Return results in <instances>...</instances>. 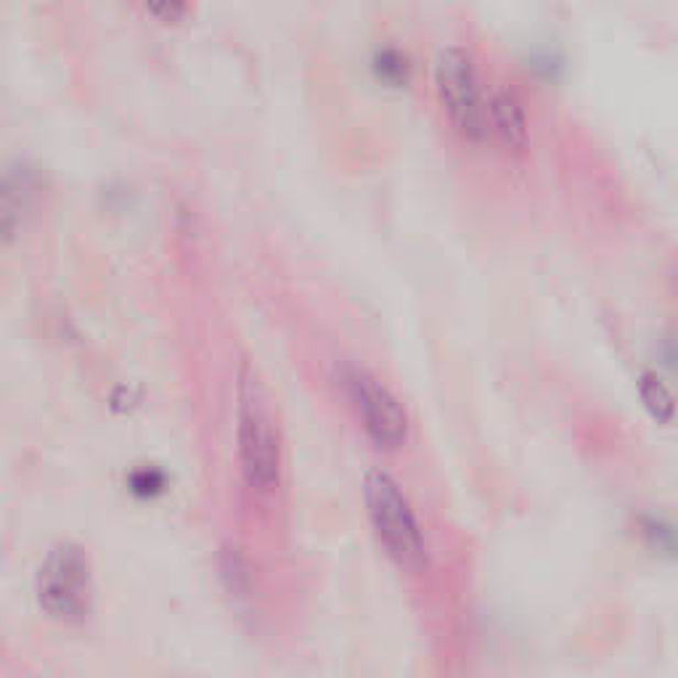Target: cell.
<instances>
[{
  "label": "cell",
  "mask_w": 678,
  "mask_h": 678,
  "mask_svg": "<svg viewBox=\"0 0 678 678\" xmlns=\"http://www.w3.org/2000/svg\"><path fill=\"white\" fill-rule=\"evenodd\" d=\"M363 499L384 554L401 570L419 572L427 565V540L401 482L384 469H369L363 480Z\"/></svg>",
  "instance_id": "1"
},
{
  "label": "cell",
  "mask_w": 678,
  "mask_h": 678,
  "mask_svg": "<svg viewBox=\"0 0 678 678\" xmlns=\"http://www.w3.org/2000/svg\"><path fill=\"white\" fill-rule=\"evenodd\" d=\"M239 461L241 474L252 491H276L282 480L278 429L269 408V395L247 363L239 374Z\"/></svg>",
  "instance_id": "2"
},
{
  "label": "cell",
  "mask_w": 678,
  "mask_h": 678,
  "mask_svg": "<svg viewBox=\"0 0 678 678\" xmlns=\"http://www.w3.org/2000/svg\"><path fill=\"white\" fill-rule=\"evenodd\" d=\"M435 94L456 133L467 141H485L491 133L488 125V94L482 88L478 62L472 51L459 43L442 45L435 56Z\"/></svg>",
  "instance_id": "3"
},
{
  "label": "cell",
  "mask_w": 678,
  "mask_h": 678,
  "mask_svg": "<svg viewBox=\"0 0 678 678\" xmlns=\"http://www.w3.org/2000/svg\"><path fill=\"white\" fill-rule=\"evenodd\" d=\"M94 578L80 546L56 544L37 572V602L56 621H80L90 610Z\"/></svg>",
  "instance_id": "4"
},
{
  "label": "cell",
  "mask_w": 678,
  "mask_h": 678,
  "mask_svg": "<svg viewBox=\"0 0 678 678\" xmlns=\"http://www.w3.org/2000/svg\"><path fill=\"white\" fill-rule=\"evenodd\" d=\"M345 384L371 442L382 451H401L408 442V414L401 397L363 367H350Z\"/></svg>",
  "instance_id": "5"
},
{
  "label": "cell",
  "mask_w": 678,
  "mask_h": 678,
  "mask_svg": "<svg viewBox=\"0 0 678 678\" xmlns=\"http://www.w3.org/2000/svg\"><path fill=\"white\" fill-rule=\"evenodd\" d=\"M488 125L506 152L523 154L531 143L525 103L512 85L499 83L488 90Z\"/></svg>",
  "instance_id": "6"
},
{
  "label": "cell",
  "mask_w": 678,
  "mask_h": 678,
  "mask_svg": "<svg viewBox=\"0 0 678 678\" xmlns=\"http://www.w3.org/2000/svg\"><path fill=\"white\" fill-rule=\"evenodd\" d=\"M636 390H638V397H642L644 408H647V414L657 424H670L676 419L678 401H676L674 390H670V384L665 382L657 371L644 369L636 380Z\"/></svg>",
  "instance_id": "7"
},
{
  "label": "cell",
  "mask_w": 678,
  "mask_h": 678,
  "mask_svg": "<svg viewBox=\"0 0 678 678\" xmlns=\"http://www.w3.org/2000/svg\"><path fill=\"white\" fill-rule=\"evenodd\" d=\"M376 69H380V75L390 83L408 80V58L397 48H382L380 54H376Z\"/></svg>",
  "instance_id": "8"
},
{
  "label": "cell",
  "mask_w": 678,
  "mask_h": 678,
  "mask_svg": "<svg viewBox=\"0 0 678 678\" xmlns=\"http://www.w3.org/2000/svg\"><path fill=\"white\" fill-rule=\"evenodd\" d=\"M647 536L655 540L657 549L663 551H678V531L674 525H668L665 520H647Z\"/></svg>",
  "instance_id": "9"
},
{
  "label": "cell",
  "mask_w": 678,
  "mask_h": 678,
  "mask_svg": "<svg viewBox=\"0 0 678 678\" xmlns=\"http://www.w3.org/2000/svg\"><path fill=\"white\" fill-rule=\"evenodd\" d=\"M146 11H149V14L162 17V19H165V22H167V19H170V22H173L175 17L186 14L188 9H186L184 3H149V6H146Z\"/></svg>",
  "instance_id": "10"
}]
</instances>
